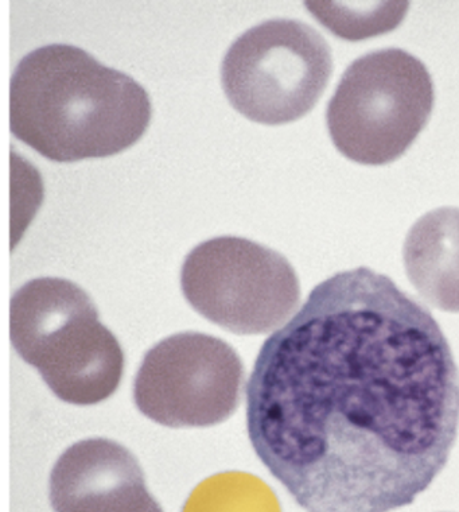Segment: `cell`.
<instances>
[{
	"label": "cell",
	"instance_id": "6da1fadb",
	"mask_svg": "<svg viewBox=\"0 0 459 512\" xmlns=\"http://www.w3.org/2000/svg\"><path fill=\"white\" fill-rule=\"evenodd\" d=\"M256 455L306 512H392L446 467L459 370L430 310L359 267L315 286L247 384Z\"/></svg>",
	"mask_w": 459,
	"mask_h": 512
},
{
	"label": "cell",
	"instance_id": "7a4b0ae2",
	"mask_svg": "<svg viewBox=\"0 0 459 512\" xmlns=\"http://www.w3.org/2000/svg\"><path fill=\"white\" fill-rule=\"evenodd\" d=\"M151 114L142 85L77 46L33 50L11 79V133L60 164L122 153L146 133Z\"/></svg>",
	"mask_w": 459,
	"mask_h": 512
},
{
	"label": "cell",
	"instance_id": "3957f363",
	"mask_svg": "<svg viewBox=\"0 0 459 512\" xmlns=\"http://www.w3.org/2000/svg\"><path fill=\"white\" fill-rule=\"evenodd\" d=\"M11 343L57 398L77 406L105 401L118 390L124 354L100 323L91 297L62 278H37L11 298Z\"/></svg>",
	"mask_w": 459,
	"mask_h": 512
},
{
	"label": "cell",
	"instance_id": "277c9868",
	"mask_svg": "<svg viewBox=\"0 0 459 512\" xmlns=\"http://www.w3.org/2000/svg\"><path fill=\"white\" fill-rule=\"evenodd\" d=\"M429 69L402 49L365 54L349 65L326 110L333 145L361 165L381 166L402 157L433 112Z\"/></svg>",
	"mask_w": 459,
	"mask_h": 512
},
{
	"label": "cell",
	"instance_id": "5b68a950",
	"mask_svg": "<svg viewBox=\"0 0 459 512\" xmlns=\"http://www.w3.org/2000/svg\"><path fill=\"white\" fill-rule=\"evenodd\" d=\"M332 73V50L318 31L294 19H272L233 42L221 84L245 118L280 126L313 110Z\"/></svg>",
	"mask_w": 459,
	"mask_h": 512
},
{
	"label": "cell",
	"instance_id": "8992f818",
	"mask_svg": "<svg viewBox=\"0 0 459 512\" xmlns=\"http://www.w3.org/2000/svg\"><path fill=\"white\" fill-rule=\"evenodd\" d=\"M182 293L206 320L236 335H264L286 323L301 286L285 256L236 236L201 243L181 269Z\"/></svg>",
	"mask_w": 459,
	"mask_h": 512
},
{
	"label": "cell",
	"instance_id": "52a82bcc",
	"mask_svg": "<svg viewBox=\"0 0 459 512\" xmlns=\"http://www.w3.org/2000/svg\"><path fill=\"white\" fill-rule=\"evenodd\" d=\"M243 384V362L231 345L204 333H178L145 355L134 401L140 413L167 428H208L235 413Z\"/></svg>",
	"mask_w": 459,
	"mask_h": 512
},
{
	"label": "cell",
	"instance_id": "ba28073f",
	"mask_svg": "<svg viewBox=\"0 0 459 512\" xmlns=\"http://www.w3.org/2000/svg\"><path fill=\"white\" fill-rule=\"evenodd\" d=\"M54 512H163L127 448L107 438L70 446L49 480Z\"/></svg>",
	"mask_w": 459,
	"mask_h": 512
},
{
	"label": "cell",
	"instance_id": "9c48e42d",
	"mask_svg": "<svg viewBox=\"0 0 459 512\" xmlns=\"http://www.w3.org/2000/svg\"><path fill=\"white\" fill-rule=\"evenodd\" d=\"M403 259L411 285L427 304L459 313V208L420 217L408 232Z\"/></svg>",
	"mask_w": 459,
	"mask_h": 512
},
{
	"label": "cell",
	"instance_id": "30bf717a",
	"mask_svg": "<svg viewBox=\"0 0 459 512\" xmlns=\"http://www.w3.org/2000/svg\"><path fill=\"white\" fill-rule=\"evenodd\" d=\"M182 512H282L271 488L250 473L224 472L204 480Z\"/></svg>",
	"mask_w": 459,
	"mask_h": 512
},
{
	"label": "cell",
	"instance_id": "8fae6325",
	"mask_svg": "<svg viewBox=\"0 0 459 512\" xmlns=\"http://www.w3.org/2000/svg\"><path fill=\"white\" fill-rule=\"evenodd\" d=\"M307 9L315 18L333 31L337 37L348 41L388 33L399 26L408 10V3H379L377 7H345L344 3L307 2Z\"/></svg>",
	"mask_w": 459,
	"mask_h": 512
}]
</instances>
